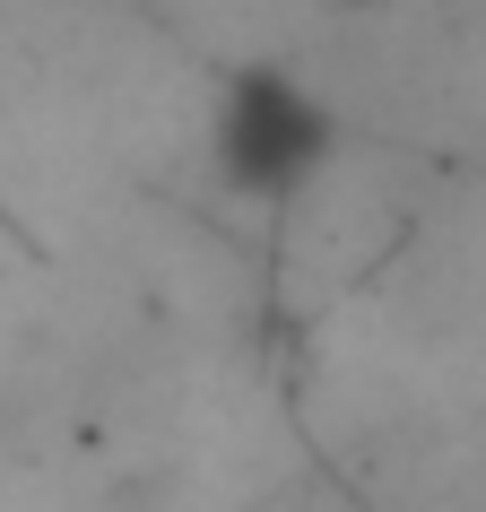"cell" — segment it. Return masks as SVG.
Here are the masks:
<instances>
[{
	"mask_svg": "<svg viewBox=\"0 0 486 512\" xmlns=\"http://www.w3.org/2000/svg\"><path fill=\"white\" fill-rule=\"evenodd\" d=\"M209 148H217V174L243 200H278V191H296L330 157V113L287 70H243L226 87V105H217Z\"/></svg>",
	"mask_w": 486,
	"mask_h": 512,
	"instance_id": "obj_1",
	"label": "cell"
}]
</instances>
